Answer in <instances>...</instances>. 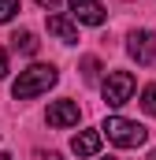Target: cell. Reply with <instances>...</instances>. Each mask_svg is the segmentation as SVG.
<instances>
[{
	"instance_id": "5bb4252c",
	"label": "cell",
	"mask_w": 156,
	"mask_h": 160,
	"mask_svg": "<svg viewBox=\"0 0 156 160\" xmlns=\"http://www.w3.org/2000/svg\"><path fill=\"white\" fill-rule=\"evenodd\" d=\"M41 8H48V11H56V8H60V0H37Z\"/></svg>"
},
{
	"instance_id": "e0dca14e",
	"label": "cell",
	"mask_w": 156,
	"mask_h": 160,
	"mask_svg": "<svg viewBox=\"0 0 156 160\" xmlns=\"http://www.w3.org/2000/svg\"><path fill=\"white\" fill-rule=\"evenodd\" d=\"M149 160H156V149H153V153H149Z\"/></svg>"
},
{
	"instance_id": "9c48e42d",
	"label": "cell",
	"mask_w": 156,
	"mask_h": 160,
	"mask_svg": "<svg viewBox=\"0 0 156 160\" xmlns=\"http://www.w3.org/2000/svg\"><path fill=\"white\" fill-rule=\"evenodd\" d=\"M37 34H34V30H19V34H11V48H15V52H22V56H34V52H37Z\"/></svg>"
},
{
	"instance_id": "3957f363",
	"label": "cell",
	"mask_w": 156,
	"mask_h": 160,
	"mask_svg": "<svg viewBox=\"0 0 156 160\" xmlns=\"http://www.w3.org/2000/svg\"><path fill=\"white\" fill-rule=\"evenodd\" d=\"M134 75L130 71H112L108 78H104V86H100V93H104V101L112 104V108H119V104H126L130 97H134Z\"/></svg>"
},
{
	"instance_id": "8992f818",
	"label": "cell",
	"mask_w": 156,
	"mask_h": 160,
	"mask_svg": "<svg viewBox=\"0 0 156 160\" xmlns=\"http://www.w3.org/2000/svg\"><path fill=\"white\" fill-rule=\"evenodd\" d=\"M67 4H71V15H75L78 22H85V26H100L108 19L100 0H67Z\"/></svg>"
},
{
	"instance_id": "6da1fadb",
	"label": "cell",
	"mask_w": 156,
	"mask_h": 160,
	"mask_svg": "<svg viewBox=\"0 0 156 160\" xmlns=\"http://www.w3.org/2000/svg\"><path fill=\"white\" fill-rule=\"evenodd\" d=\"M56 67L52 63H30L26 71H19V78L11 86V97L15 101H30V97H41V93H48L52 86H56Z\"/></svg>"
},
{
	"instance_id": "5b68a950",
	"label": "cell",
	"mask_w": 156,
	"mask_h": 160,
	"mask_svg": "<svg viewBox=\"0 0 156 160\" xmlns=\"http://www.w3.org/2000/svg\"><path fill=\"white\" fill-rule=\"evenodd\" d=\"M48 127H56V130H67V127H78L82 119V112H78L75 101H56V104H48Z\"/></svg>"
},
{
	"instance_id": "277c9868",
	"label": "cell",
	"mask_w": 156,
	"mask_h": 160,
	"mask_svg": "<svg viewBox=\"0 0 156 160\" xmlns=\"http://www.w3.org/2000/svg\"><path fill=\"white\" fill-rule=\"evenodd\" d=\"M126 52L138 60V63H156V34L149 30H130V38H126Z\"/></svg>"
},
{
	"instance_id": "7a4b0ae2",
	"label": "cell",
	"mask_w": 156,
	"mask_h": 160,
	"mask_svg": "<svg viewBox=\"0 0 156 160\" xmlns=\"http://www.w3.org/2000/svg\"><path fill=\"white\" fill-rule=\"evenodd\" d=\"M100 130L108 134V142H115L119 149H138V145H145V138H149V130H145L141 123L123 119V116H108V123H104Z\"/></svg>"
},
{
	"instance_id": "2e32d148",
	"label": "cell",
	"mask_w": 156,
	"mask_h": 160,
	"mask_svg": "<svg viewBox=\"0 0 156 160\" xmlns=\"http://www.w3.org/2000/svg\"><path fill=\"white\" fill-rule=\"evenodd\" d=\"M0 160H11V153H0Z\"/></svg>"
},
{
	"instance_id": "30bf717a",
	"label": "cell",
	"mask_w": 156,
	"mask_h": 160,
	"mask_svg": "<svg viewBox=\"0 0 156 160\" xmlns=\"http://www.w3.org/2000/svg\"><path fill=\"white\" fill-rule=\"evenodd\" d=\"M97 75H100V60H97V56H85V60H82V78L97 82Z\"/></svg>"
},
{
	"instance_id": "9a60e30c",
	"label": "cell",
	"mask_w": 156,
	"mask_h": 160,
	"mask_svg": "<svg viewBox=\"0 0 156 160\" xmlns=\"http://www.w3.org/2000/svg\"><path fill=\"white\" fill-rule=\"evenodd\" d=\"M37 160H63L60 153H37Z\"/></svg>"
},
{
	"instance_id": "7c38bea8",
	"label": "cell",
	"mask_w": 156,
	"mask_h": 160,
	"mask_svg": "<svg viewBox=\"0 0 156 160\" xmlns=\"http://www.w3.org/2000/svg\"><path fill=\"white\" fill-rule=\"evenodd\" d=\"M19 11V0H0V22H11Z\"/></svg>"
},
{
	"instance_id": "ac0fdd59",
	"label": "cell",
	"mask_w": 156,
	"mask_h": 160,
	"mask_svg": "<svg viewBox=\"0 0 156 160\" xmlns=\"http://www.w3.org/2000/svg\"><path fill=\"white\" fill-rule=\"evenodd\" d=\"M108 160H115V157H108Z\"/></svg>"
},
{
	"instance_id": "8fae6325",
	"label": "cell",
	"mask_w": 156,
	"mask_h": 160,
	"mask_svg": "<svg viewBox=\"0 0 156 160\" xmlns=\"http://www.w3.org/2000/svg\"><path fill=\"white\" fill-rule=\"evenodd\" d=\"M141 108H145L149 116H156V82H153V86H145V89H141Z\"/></svg>"
},
{
	"instance_id": "52a82bcc",
	"label": "cell",
	"mask_w": 156,
	"mask_h": 160,
	"mask_svg": "<svg viewBox=\"0 0 156 160\" xmlns=\"http://www.w3.org/2000/svg\"><path fill=\"white\" fill-rule=\"evenodd\" d=\"M48 34L60 38L63 45H75V41H78V26L67 19V15H48Z\"/></svg>"
},
{
	"instance_id": "4fadbf2b",
	"label": "cell",
	"mask_w": 156,
	"mask_h": 160,
	"mask_svg": "<svg viewBox=\"0 0 156 160\" xmlns=\"http://www.w3.org/2000/svg\"><path fill=\"white\" fill-rule=\"evenodd\" d=\"M0 78H7V52L0 48Z\"/></svg>"
},
{
	"instance_id": "ba28073f",
	"label": "cell",
	"mask_w": 156,
	"mask_h": 160,
	"mask_svg": "<svg viewBox=\"0 0 156 160\" xmlns=\"http://www.w3.org/2000/svg\"><path fill=\"white\" fill-rule=\"evenodd\" d=\"M71 149H75L78 157H97V149H100V130H82L71 138Z\"/></svg>"
}]
</instances>
